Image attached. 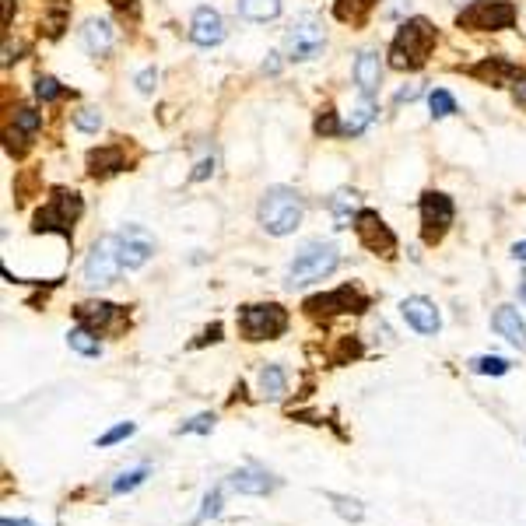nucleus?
Segmentation results:
<instances>
[{"label": "nucleus", "mask_w": 526, "mask_h": 526, "mask_svg": "<svg viewBox=\"0 0 526 526\" xmlns=\"http://www.w3.org/2000/svg\"><path fill=\"white\" fill-rule=\"evenodd\" d=\"M435 43H439V32L428 18H407V22H400L390 53H386L390 67L393 71H421L432 57Z\"/></svg>", "instance_id": "obj_1"}, {"label": "nucleus", "mask_w": 526, "mask_h": 526, "mask_svg": "<svg viewBox=\"0 0 526 526\" xmlns=\"http://www.w3.org/2000/svg\"><path fill=\"white\" fill-rule=\"evenodd\" d=\"M302 214H306V200L292 186H267L256 207V221L267 235H292L302 225Z\"/></svg>", "instance_id": "obj_2"}, {"label": "nucleus", "mask_w": 526, "mask_h": 526, "mask_svg": "<svg viewBox=\"0 0 526 526\" xmlns=\"http://www.w3.org/2000/svg\"><path fill=\"white\" fill-rule=\"evenodd\" d=\"M341 267V249L334 242H309L306 249H299V256L288 267V288H306L316 281L330 278Z\"/></svg>", "instance_id": "obj_3"}, {"label": "nucleus", "mask_w": 526, "mask_h": 526, "mask_svg": "<svg viewBox=\"0 0 526 526\" xmlns=\"http://www.w3.org/2000/svg\"><path fill=\"white\" fill-rule=\"evenodd\" d=\"M288 323L292 316L278 302H253L239 309V334L246 341H278L288 334Z\"/></svg>", "instance_id": "obj_4"}, {"label": "nucleus", "mask_w": 526, "mask_h": 526, "mask_svg": "<svg viewBox=\"0 0 526 526\" xmlns=\"http://www.w3.org/2000/svg\"><path fill=\"white\" fill-rule=\"evenodd\" d=\"M85 214V200L78 190H57L50 197V204L39 207L36 218H32V232H60L71 242V232L78 225V218Z\"/></svg>", "instance_id": "obj_5"}, {"label": "nucleus", "mask_w": 526, "mask_h": 526, "mask_svg": "<svg viewBox=\"0 0 526 526\" xmlns=\"http://www.w3.org/2000/svg\"><path fill=\"white\" fill-rule=\"evenodd\" d=\"M323 50H327V29H323L320 15L306 11V15H299L292 25H288L285 57L292 60V64H309V60H316Z\"/></svg>", "instance_id": "obj_6"}, {"label": "nucleus", "mask_w": 526, "mask_h": 526, "mask_svg": "<svg viewBox=\"0 0 526 526\" xmlns=\"http://www.w3.org/2000/svg\"><path fill=\"white\" fill-rule=\"evenodd\" d=\"M516 25V4L512 0H470L456 15V29L467 32H505Z\"/></svg>", "instance_id": "obj_7"}, {"label": "nucleus", "mask_w": 526, "mask_h": 526, "mask_svg": "<svg viewBox=\"0 0 526 526\" xmlns=\"http://www.w3.org/2000/svg\"><path fill=\"white\" fill-rule=\"evenodd\" d=\"M123 267H127V263H123V253H120V239H116V235H102L92 246V253H88L81 278H85L88 288H109L120 281Z\"/></svg>", "instance_id": "obj_8"}, {"label": "nucleus", "mask_w": 526, "mask_h": 526, "mask_svg": "<svg viewBox=\"0 0 526 526\" xmlns=\"http://www.w3.org/2000/svg\"><path fill=\"white\" fill-rule=\"evenodd\" d=\"M372 306V299L362 292L358 285H341L334 288V292H323V295H313V299H306V313L309 316H362L365 309Z\"/></svg>", "instance_id": "obj_9"}, {"label": "nucleus", "mask_w": 526, "mask_h": 526, "mask_svg": "<svg viewBox=\"0 0 526 526\" xmlns=\"http://www.w3.org/2000/svg\"><path fill=\"white\" fill-rule=\"evenodd\" d=\"M456 221V204L453 197H446L442 190H425L421 193V239L428 246L442 242V235L453 228Z\"/></svg>", "instance_id": "obj_10"}, {"label": "nucleus", "mask_w": 526, "mask_h": 526, "mask_svg": "<svg viewBox=\"0 0 526 526\" xmlns=\"http://www.w3.org/2000/svg\"><path fill=\"white\" fill-rule=\"evenodd\" d=\"M355 235L358 242H362L369 253L383 256V260H393L397 256V235H393V228L383 221V214L372 211V207H362V211L355 214Z\"/></svg>", "instance_id": "obj_11"}, {"label": "nucleus", "mask_w": 526, "mask_h": 526, "mask_svg": "<svg viewBox=\"0 0 526 526\" xmlns=\"http://www.w3.org/2000/svg\"><path fill=\"white\" fill-rule=\"evenodd\" d=\"M116 239H120V253H123V263H127V271H137V267H144V263L155 256V239H151L148 228L127 225L116 232Z\"/></svg>", "instance_id": "obj_12"}, {"label": "nucleus", "mask_w": 526, "mask_h": 526, "mask_svg": "<svg viewBox=\"0 0 526 526\" xmlns=\"http://www.w3.org/2000/svg\"><path fill=\"white\" fill-rule=\"evenodd\" d=\"M400 316L407 320V327H414L418 334H425V337H435L442 330L439 309H435V302L425 299V295H411V299L400 302Z\"/></svg>", "instance_id": "obj_13"}, {"label": "nucleus", "mask_w": 526, "mask_h": 526, "mask_svg": "<svg viewBox=\"0 0 526 526\" xmlns=\"http://www.w3.org/2000/svg\"><path fill=\"white\" fill-rule=\"evenodd\" d=\"M225 39V18L218 15L214 8H197L190 18V43L200 46V50H211Z\"/></svg>", "instance_id": "obj_14"}, {"label": "nucleus", "mask_w": 526, "mask_h": 526, "mask_svg": "<svg viewBox=\"0 0 526 526\" xmlns=\"http://www.w3.org/2000/svg\"><path fill=\"white\" fill-rule=\"evenodd\" d=\"M74 320L81 323V327L95 330V334H106V330H113L116 323L123 320V309L113 306V302H81L78 309H74Z\"/></svg>", "instance_id": "obj_15"}, {"label": "nucleus", "mask_w": 526, "mask_h": 526, "mask_svg": "<svg viewBox=\"0 0 526 526\" xmlns=\"http://www.w3.org/2000/svg\"><path fill=\"white\" fill-rule=\"evenodd\" d=\"M470 78L484 81V85L491 88H502V85H516L523 74H519V67L512 64L509 57H484L481 64L470 67Z\"/></svg>", "instance_id": "obj_16"}, {"label": "nucleus", "mask_w": 526, "mask_h": 526, "mask_svg": "<svg viewBox=\"0 0 526 526\" xmlns=\"http://www.w3.org/2000/svg\"><path fill=\"white\" fill-rule=\"evenodd\" d=\"M228 484H232L239 495H271L281 481L267 474V470H260V467H239L232 477H228Z\"/></svg>", "instance_id": "obj_17"}, {"label": "nucleus", "mask_w": 526, "mask_h": 526, "mask_svg": "<svg viewBox=\"0 0 526 526\" xmlns=\"http://www.w3.org/2000/svg\"><path fill=\"white\" fill-rule=\"evenodd\" d=\"M355 81H358V92L372 95L376 99L379 85H383V60H379L376 50H362L355 60Z\"/></svg>", "instance_id": "obj_18"}, {"label": "nucleus", "mask_w": 526, "mask_h": 526, "mask_svg": "<svg viewBox=\"0 0 526 526\" xmlns=\"http://www.w3.org/2000/svg\"><path fill=\"white\" fill-rule=\"evenodd\" d=\"M491 327H495V334H502L509 344H516L519 351H526V323L516 306H498L495 316H491Z\"/></svg>", "instance_id": "obj_19"}, {"label": "nucleus", "mask_w": 526, "mask_h": 526, "mask_svg": "<svg viewBox=\"0 0 526 526\" xmlns=\"http://www.w3.org/2000/svg\"><path fill=\"white\" fill-rule=\"evenodd\" d=\"M123 169H127V155H123L120 144H106V148L88 151V172H92L95 179H109Z\"/></svg>", "instance_id": "obj_20"}, {"label": "nucleus", "mask_w": 526, "mask_h": 526, "mask_svg": "<svg viewBox=\"0 0 526 526\" xmlns=\"http://www.w3.org/2000/svg\"><path fill=\"white\" fill-rule=\"evenodd\" d=\"M81 43H85L88 57H106L113 50V25H109V18H88L81 25Z\"/></svg>", "instance_id": "obj_21"}, {"label": "nucleus", "mask_w": 526, "mask_h": 526, "mask_svg": "<svg viewBox=\"0 0 526 526\" xmlns=\"http://www.w3.org/2000/svg\"><path fill=\"white\" fill-rule=\"evenodd\" d=\"M376 113H379L376 99H372V95H362V99H358L355 106H351V116L344 120V137L365 134V127H369V123L376 120Z\"/></svg>", "instance_id": "obj_22"}, {"label": "nucleus", "mask_w": 526, "mask_h": 526, "mask_svg": "<svg viewBox=\"0 0 526 526\" xmlns=\"http://www.w3.org/2000/svg\"><path fill=\"white\" fill-rule=\"evenodd\" d=\"M256 383H260V393L267 400H281L288 393V372L281 369L278 362H271L260 369V379H256Z\"/></svg>", "instance_id": "obj_23"}, {"label": "nucleus", "mask_w": 526, "mask_h": 526, "mask_svg": "<svg viewBox=\"0 0 526 526\" xmlns=\"http://www.w3.org/2000/svg\"><path fill=\"white\" fill-rule=\"evenodd\" d=\"M39 127H43V113L32 109V106H18L15 109V134H8V137H18L22 148H29L32 137L39 134Z\"/></svg>", "instance_id": "obj_24"}, {"label": "nucleus", "mask_w": 526, "mask_h": 526, "mask_svg": "<svg viewBox=\"0 0 526 526\" xmlns=\"http://www.w3.org/2000/svg\"><path fill=\"white\" fill-rule=\"evenodd\" d=\"M362 211L358 207V193L355 190H337L334 200H330V214H334L337 228H351L355 225V214Z\"/></svg>", "instance_id": "obj_25"}, {"label": "nucleus", "mask_w": 526, "mask_h": 526, "mask_svg": "<svg viewBox=\"0 0 526 526\" xmlns=\"http://www.w3.org/2000/svg\"><path fill=\"white\" fill-rule=\"evenodd\" d=\"M235 8L246 22H274L281 15V0H235Z\"/></svg>", "instance_id": "obj_26"}, {"label": "nucleus", "mask_w": 526, "mask_h": 526, "mask_svg": "<svg viewBox=\"0 0 526 526\" xmlns=\"http://www.w3.org/2000/svg\"><path fill=\"white\" fill-rule=\"evenodd\" d=\"M151 477V463H134V467L120 470V474L113 477V484H109V491L113 495H130V491H137L144 481Z\"/></svg>", "instance_id": "obj_27"}, {"label": "nucleus", "mask_w": 526, "mask_h": 526, "mask_svg": "<svg viewBox=\"0 0 526 526\" xmlns=\"http://www.w3.org/2000/svg\"><path fill=\"white\" fill-rule=\"evenodd\" d=\"M379 0H337L334 4V18L337 22H351V25H362L365 18L372 15Z\"/></svg>", "instance_id": "obj_28"}, {"label": "nucleus", "mask_w": 526, "mask_h": 526, "mask_svg": "<svg viewBox=\"0 0 526 526\" xmlns=\"http://www.w3.org/2000/svg\"><path fill=\"white\" fill-rule=\"evenodd\" d=\"M67 344H71V351H78V355H85V358H99L102 355V341H99V334L95 330H88V327H74L71 334H67Z\"/></svg>", "instance_id": "obj_29"}, {"label": "nucleus", "mask_w": 526, "mask_h": 526, "mask_svg": "<svg viewBox=\"0 0 526 526\" xmlns=\"http://www.w3.org/2000/svg\"><path fill=\"white\" fill-rule=\"evenodd\" d=\"M467 369L474 372V376H505V372L512 369V362L502 355H477L467 362Z\"/></svg>", "instance_id": "obj_30"}, {"label": "nucleus", "mask_w": 526, "mask_h": 526, "mask_svg": "<svg viewBox=\"0 0 526 526\" xmlns=\"http://www.w3.org/2000/svg\"><path fill=\"white\" fill-rule=\"evenodd\" d=\"M221 505H225V488H221V484H214V488L204 495V502H200V512L193 516V526H200V523H207V519L221 516Z\"/></svg>", "instance_id": "obj_31"}, {"label": "nucleus", "mask_w": 526, "mask_h": 526, "mask_svg": "<svg viewBox=\"0 0 526 526\" xmlns=\"http://www.w3.org/2000/svg\"><path fill=\"white\" fill-rule=\"evenodd\" d=\"M313 130H316V137H344V123L337 120L334 106H323L320 113H316Z\"/></svg>", "instance_id": "obj_32"}, {"label": "nucleus", "mask_w": 526, "mask_h": 526, "mask_svg": "<svg viewBox=\"0 0 526 526\" xmlns=\"http://www.w3.org/2000/svg\"><path fill=\"white\" fill-rule=\"evenodd\" d=\"M67 95V88L60 85L57 78H50V74H39L36 78V99L39 102H60Z\"/></svg>", "instance_id": "obj_33"}, {"label": "nucleus", "mask_w": 526, "mask_h": 526, "mask_svg": "<svg viewBox=\"0 0 526 526\" xmlns=\"http://www.w3.org/2000/svg\"><path fill=\"white\" fill-rule=\"evenodd\" d=\"M74 127H78L81 134H99V130H102V109L81 106L78 113H74Z\"/></svg>", "instance_id": "obj_34"}, {"label": "nucleus", "mask_w": 526, "mask_h": 526, "mask_svg": "<svg viewBox=\"0 0 526 526\" xmlns=\"http://www.w3.org/2000/svg\"><path fill=\"white\" fill-rule=\"evenodd\" d=\"M428 109H432L435 120H446V116L456 113V99L449 92H442V88H435V92L428 95Z\"/></svg>", "instance_id": "obj_35"}, {"label": "nucleus", "mask_w": 526, "mask_h": 526, "mask_svg": "<svg viewBox=\"0 0 526 526\" xmlns=\"http://www.w3.org/2000/svg\"><path fill=\"white\" fill-rule=\"evenodd\" d=\"M134 432H137V425H134V421H120V425H116V428H109L106 435H99V439H95V446H99V449L116 446V442L130 439V435H134Z\"/></svg>", "instance_id": "obj_36"}, {"label": "nucleus", "mask_w": 526, "mask_h": 526, "mask_svg": "<svg viewBox=\"0 0 526 526\" xmlns=\"http://www.w3.org/2000/svg\"><path fill=\"white\" fill-rule=\"evenodd\" d=\"M214 432V414H197V418L183 421L176 428V435H211Z\"/></svg>", "instance_id": "obj_37"}, {"label": "nucleus", "mask_w": 526, "mask_h": 526, "mask_svg": "<svg viewBox=\"0 0 526 526\" xmlns=\"http://www.w3.org/2000/svg\"><path fill=\"white\" fill-rule=\"evenodd\" d=\"M327 498L337 505V512H341L344 519H362L365 516V509L355 502V498H344V495H327Z\"/></svg>", "instance_id": "obj_38"}, {"label": "nucleus", "mask_w": 526, "mask_h": 526, "mask_svg": "<svg viewBox=\"0 0 526 526\" xmlns=\"http://www.w3.org/2000/svg\"><path fill=\"white\" fill-rule=\"evenodd\" d=\"M134 85H137V92H141V95H151V92H155V85H158V71H155V67H144V71L134 78Z\"/></svg>", "instance_id": "obj_39"}, {"label": "nucleus", "mask_w": 526, "mask_h": 526, "mask_svg": "<svg viewBox=\"0 0 526 526\" xmlns=\"http://www.w3.org/2000/svg\"><path fill=\"white\" fill-rule=\"evenodd\" d=\"M207 176H214V155L211 158H200V162L193 165V172H190L193 183H200V179H207Z\"/></svg>", "instance_id": "obj_40"}, {"label": "nucleus", "mask_w": 526, "mask_h": 526, "mask_svg": "<svg viewBox=\"0 0 526 526\" xmlns=\"http://www.w3.org/2000/svg\"><path fill=\"white\" fill-rule=\"evenodd\" d=\"M418 95H421V85H407V88H400L393 102H397V106H404V102H414Z\"/></svg>", "instance_id": "obj_41"}, {"label": "nucleus", "mask_w": 526, "mask_h": 526, "mask_svg": "<svg viewBox=\"0 0 526 526\" xmlns=\"http://www.w3.org/2000/svg\"><path fill=\"white\" fill-rule=\"evenodd\" d=\"M116 11H123V15H137V0H109Z\"/></svg>", "instance_id": "obj_42"}, {"label": "nucleus", "mask_w": 526, "mask_h": 526, "mask_svg": "<svg viewBox=\"0 0 526 526\" xmlns=\"http://www.w3.org/2000/svg\"><path fill=\"white\" fill-rule=\"evenodd\" d=\"M0 526H39V523H32V519H25V516H4Z\"/></svg>", "instance_id": "obj_43"}, {"label": "nucleus", "mask_w": 526, "mask_h": 526, "mask_svg": "<svg viewBox=\"0 0 526 526\" xmlns=\"http://www.w3.org/2000/svg\"><path fill=\"white\" fill-rule=\"evenodd\" d=\"M512 95H516L519 106H526V78H519L516 85H512Z\"/></svg>", "instance_id": "obj_44"}, {"label": "nucleus", "mask_w": 526, "mask_h": 526, "mask_svg": "<svg viewBox=\"0 0 526 526\" xmlns=\"http://www.w3.org/2000/svg\"><path fill=\"white\" fill-rule=\"evenodd\" d=\"M407 4H411V0H407ZM400 11H404V0H393L390 8H383V15H386V18H397Z\"/></svg>", "instance_id": "obj_45"}, {"label": "nucleus", "mask_w": 526, "mask_h": 526, "mask_svg": "<svg viewBox=\"0 0 526 526\" xmlns=\"http://www.w3.org/2000/svg\"><path fill=\"white\" fill-rule=\"evenodd\" d=\"M512 260L526 263V239H523V242H516V246H512Z\"/></svg>", "instance_id": "obj_46"}, {"label": "nucleus", "mask_w": 526, "mask_h": 526, "mask_svg": "<svg viewBox=\"0 0 526 526\" xmlns=\"http://www.w3.org/2000/svg\"><path fill=\"white\" fill-rule=\"evenodd\" d=\"M516 295H519V302H523V306H526V278L519 281V292H516Z\"/></svg>", "instance_id": "obj_47"}, {"label": "nucleus", "mask_w": 526, "mask_h": 526, "mask_svg": "<svg viewBox=\"0 0 526 526\" xmlns=\"http://www.w3.org/2000/svg\"><path fill=\"white\" fill-rule=\"evenodd\" d=\"M4 4H8V11H11V4H15V0H4Z\"/></svg>", "instance_id": "obj_48"}, {"label": "nucleus", "mask_w": 526, "mask_h": 526, "mask_svg": "<svg viewBox=\"0 0 526 526\" xmlns=\"http://www.w3.org/2000/svg\"><path fill=\"white\" fill-rule=\"evenodd\" d=\"M456 4H463V0H456Z\"/></svg>", "instance_id": "obj_49"}]
</instances>
